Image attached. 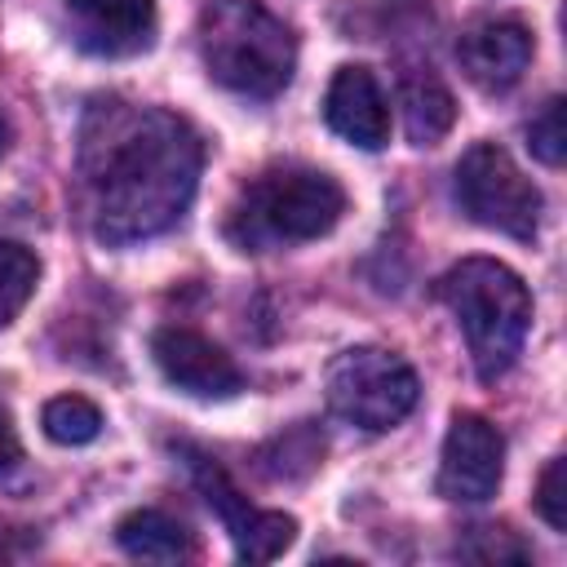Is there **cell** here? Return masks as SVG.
Returning a JSON list of instances; mask_svg holds the SVG:
<instances>
[{"label":"cell","instance_id":"1","mask_svg":"<svg viewBox=\"0 0 567 567\" xmlns=\"http://www.w3.org/2000/svg\"><path fill=\"white\" fill-rule=\"evenodd\" d=\"M75 168L93 235L124 248L177 226L195 199L204 146L182 115L97 93L80 115Z\"/></svg>","mask_w":567,"mask_h":567},{"label":"cell","instance_id":"2","mask_svg":"<svg viewBox=\"0 0 567 567\" xmlns=\"http://www.w3.org/2000/svg\"><path fill=\"white\" fill-rule=\"evenodd\" d=\"M439 301L452 310L456 328L465 332L474 372L483 381H496L514 368L523 354L527 328H532V292L527 284L492 257H465L434 284Z\"/></svg>","mask_w":567,"mask_h":567},{"label":"cell","instance_id":"3","mask_svg":"<svg viewBox=\"0 0 567 567\" xmlns=\"http://www.w3.org/2000/svg\"><path fill=\"white\" fill-rule=\"evenodd\" d=\"M346 213V190L337 177L306 164H275L257 173L226 217V239L244 252L288 248L328 235Z\"/></svg>","mask_w":567,"mask_h":567},{"label":"cell","instance_id":"4","mask_svg":"<svg viewBox=\"0 0 567 567\" xmlns=\"http://www.w3.org/2000/svg\"><path fill=\"white\" fill-rule=\"evenodd\" d=\"M199 58L208 75L239 97H275L297 66V40L261 0H213L199 9Z\"/></svg>","mask_w":567,"mask_h":567},{"label":"cell","instance_id":"5","mask_svg":"<svg viewBox=\"0 0 567 567\" xmlns=\"http://www.w3.org/2000/svg\"><path fill=\"white\" fill-rule=\"evenodd\" d=\"M323 390H328V408L346 425H359L368 434L399 425L421 399V381H416L412 363L394 350H381V346L341 350L328 363Z\"/></svg>","mask_w":567,"mask_h":567},{"label":"cell","instance_id":"6","mask_svg":"<svg viewBox=\"0 0 567 567\" xmlns=\"http://www.w3.org/2000/svg\"><path fill=\"white\" fill-rule=\"evenodd\" d=\"M456 199L470 221L532 244L540 230V190L496 142H474L456 159Z\"/></svg>","mask_w":567,"mask_h":567},{"label":"cell","instance_id":"7","mask_svg":"<svg viewBox=\"0 0 567 567\" xmlns=\"http://www.w3.org/2000/svg\"><path fill=\"white\" fill-rule=\"evenodd\" d=\"M182 456H186V465H190L195 487L204 492V501H208V505L217 509V518L226 523L239 563H270V558H279V554L292 545L297 523H292L288 514H279V509H257V505L235 487V478H230L208 452H195V447L182 443Z\"/></svg>","mask_w":567,"mask_h":567},{"label":"cell","instance_id":"8","mask_svg":"<svg viewBox=\"0 0 567 567\" xmlns=\"http://www.w3.org/2000/svg\"><path fill=\"white\" fill-rule=\"evenodd\" d=\"M505 474V439L501 430L478 416V412H456L443 439V461H439V496L447 501H492Z\"/></svg>","mask_w":567,"mask_h":567},{"label":"cell","instance_id":"9","mask_svg":"<svg viewBox=\"0 0 567 567\" xmlns=\"http://www.w3.org/2000/svg\"><path fill=\"white\" fill-rule=\"evenodd\" d=\"M532 27L523 18H509V13H483L474 18L461 40H456V58H461V71L483 89V93H505L523 80L527 62H532Z\"/></svg>","mask_w":567,"mask_h":567},{"label":"cell","instance_id":"10","mask_svg":"<svg viewBox=\"0 0 567 567\" xmlns=\"http://www.w3.org/2000/svg\"><path fill=\"white\" fill-rule=\"evenodd\" d=\"M151 354H155L164 381H173L177 390H186L195 399H230L244 390L239 363L195 328H182V323L159 328L151 337Z\"/></svg>","mask_w":567,"mask_h":567},{"label":"cell","instance_id":"11","mask_svg":"<svg viewBox=\"0 0 567 567\" xmlns=\"http://www.w3.org/2000/svg\"><path fill=\"white\" fill-rule=\"evenodd\" d=\"M75 44L97 58H133L151 49L155 0H66Z\"/></svg>","mask_w":567,"mask_h":567},{"label":"cell","instance_id":"12","mask_svg":"<svg viewBox=\"0 0 567 567\" xmlns=\"http://www.w3.org/2000/svg\"><path fill=\"white\" fill-rule=\"evenodd\" d=\"M323 120L359 151H381L390 142V106L368 66H337L323 93Z\"/></svg>","mask_w":567,"mask_h":567},{"label":"cell","instance_id":"13","mask_svg":"<svg viewBox=\"0 0 567 567\" xmlns=\"http://www.w3.org/2000/svg\"><path fill=\"white\" fill-rule=\"evenodd\" d=\"M399 106H403V128L416 146L443 142L456 124V97L430 66L399 71Z\"/></svg>","mask_w":567,"mask_h":567},{"label":"cell","instance_id":"14","mask_svg":"<svg viewBox=\"0 0 567 567\" xmlns=\"http://www.w3.org/2000/svg\"><path fill=\"white\" fill-rule=\"evenodd\" d=\"M115 540L128 558L142 563H182L195 554V536L182 518L164 514V509H133L115 523Z\"/></svg>","mask_w":567,"mask_h":567},{"label":"cell","instance_id":"15","mask_svg":"<svg viewBox=\"0 0 567 567\" xmlns=\"http://www.w3.org/2000/svg\"><path fill=\"white\" fill-rule=\"evenodd\" d=\"M35 279H40L35 252L13 244V239H0V328H9L27 310V301L35 292Z\"/></svg>","mask_w":567,"mask_h":567},{"label":"cell","instance_id":"16","mask_svg":"<svg viewBox=\"0 0 567 567\" xmlns=\"http://www.w3.org/2000/svg\"><path fill=\"white\" fill-rule=\"evenodd\" d=\"M40 421H44V434L53 443H66V447L93 443L102 434V412L84 394H58V399H49Z\"/></svg>","mask_w":567,"mask_h":567},{"label":"cell","instance_id":"17","mask_svg":"<svg viewBox=\"0 0 567 567\" xmlns=\"http://www.w3.org/2000/svg\"><path fill=\"white\" fill-rule=\"evenodd\" d=\"M527 146L540 164L558 168L567 155V128H563V97H549L532 120H527Z\"/></svg>","mask_w":567,"mask_h":567},{"label":"cell","instance_id":"18","mask_svg":"<svg viewBox=\"0 0 567 567\" xmlns=\"http://www.w3.org/2000/svg\"><path fill=\"white\" fill-rule=\"evenodd\" d=\"M456 549L474 563H527L532 558V549L509 527H470V540Z\"/></svg>","mask_w":567,"mask_h":567},{"label":"cell","instance_id":"19","mask_svg":"<svg viewBox=\"0 0 567 567\" xmlns=\"http://www.w3.org/2000/svg\"><path fill=\"white\" fill-rule=\"evenodd\" d=\"M536 514L554 527V532H567V461L554 456L536 483Z\"/></svg>","mask_w":567,"mask_h":567},{"label":"cell","instance_id":"20","mask_svg":"<svg viewBox=\"0 0 567 567\" xmlns=\"http://www.w3.org/2000/svg\"><path fill=\"white\" fill-rule=\"evenodd\" d=\"M18 461H22V443H18V430H13L9 412L0 408V474H4V470H13Z\"/></svg>","mask_w":567,"mask_h":567},{"label":"cell","instance_id":"21","mask_svg":"<svg viewBox=\"0 0 567 567\" xmlns=\"http://www.w3.org/2000/svg\"><path fill=\"white\" fill-rule=\"evenodd\" d=\"M4 151H9V124H4V115H0V159H4Z\"/></svg>","mask_w":567,"mask_h":567}]
</instances>
